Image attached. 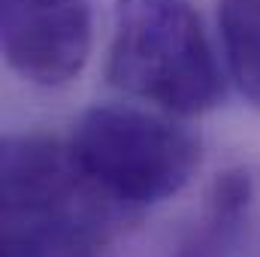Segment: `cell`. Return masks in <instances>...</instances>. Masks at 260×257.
Here are the masks:
<instances>
[{"mask_svg":"<svg viewBox=\"0 0 260 257\" xmlns=\"http://www.w3.org/2000/svg\"><path fill=\"white\" fill-rule=\"evenodd\" d=\"M3 257H94L130 215L79 167L70 142L15 133L0 151Z\"/></svg>","mask_w":260,"mask_h":257,"instance_id":"1","label":"cell"},{"mask_svg":"<svg viewBox=\"0 0 260 257\" xmlns=\"http://www.w3.org/2000/svg\"><path fill=\"white\" fill-rule=\"evenodd\" d=\"M109 79L170 115H200L224 94L221 67L188 0H115Z\"/></svg>","mask_w":260,"mask_h":257,"instance_id":"2","label":"cell"},{"mask_svg":"<svg viewBox=\"0 0 260 257\" xmlns=\"http://www.w3.org/2000/svg\"><path fill=\"white\" fill-rule=\"evenodd\" d=\"M167 115L106 103L73 127L70 148L79 167L130 212L176 197L200 167V139Z\"/></svg>","mask_w":260,"mask_h":257,"instance_id":"3","label":"cell"},{"mask_svg":"<svg viewBox=\"0 0 260 257\" xmlns=\"http://www.w3.org/2000/svg\"><path fill=\"white\" fill-rule=\"evenodd\" d=\"M0 46L12 73L40 88L73 82L91 55L85 0H0Z\"/></svg>","mask_w":260,"mask_h":257,"instance_id":"4","label":"cell"},{"mask_svg":"<svg viewBox=\"0 0 260 257\" xmlns=\"http://www.w3.org/2000/svg\"><path fill=\"white\" fill-rule=\"evenodd\" d=\"M218 30L230 82L260 109V0H218Z\"/></svg>","mask_w":260,"mask_h":257,"instance_id":"5","label":"cell"},{"mask_svg":"<svg viewBox=\"0 0 260 257\" xmlns=\"http://www.w3.org/2000/svg\"><path fill=\"white\" fill-rule=\"evenodd\" d=\"M257 197V185L251 170H227L224 176L215 179L209 200H206V212H203V224H209L227 245H236L251 206Z\"/></svg>","mask_w":260,"mask_h":257,"instance_id":"6","label":"cell"},{"mask_svg":"<svg viewBox=\"0 0 260 257\" xmlns=\"http://www.w3.org/2000/svg\"><path fill=\"white\" fill-rule=\"evenodd\" d=\"M227 248H230V245H227L212 227H206V224L200 221V227L188 236V242L176 251V257H221V251H227Z\"/></svg>","mask_w":260,"mask_h":257,"instance_id":"7","label":"cell"}]
</instances>
